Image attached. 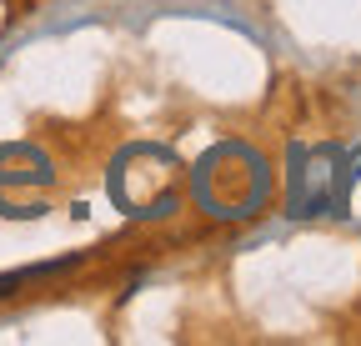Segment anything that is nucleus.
I'll list each match as a JSON object with an SVG mask.
<instances>
[{"mask_svg": "<svg viewBox=\"0 0 361 346\" xmlns=\"http://www.w3.org/2000/svg\"><path fill=\"white\" fill-rule=\"evenodd\" d=\"M341 216H361V146L346 156V196H341Z\"/></svg>", "mask_w": 361, "mask_h": 346, "instance_id": "423d86ee", "label": "nucleus"}, {"mask_svg": "<svg viewBox=\"0 0 361 346\" xmlns=\"http://www.w3.org/2000/svg\"><path fill=\"white\" fill-rule=\"evenodd\" d=\"M180 156L156 146V141H141V146H126L116 161H111V201L126 211V216H166L176 211L180 201Z\"/></svg>", "mask_w": 361, "mask_h": 346, "instance_id": "f03ea898", "label": "nucleus"}, {"mask_svg": "<svg viewBox=\"0 0 361 346\" xmlns=\"http://www.w3.org/2000/svg\"><path fill=\"white\" fill-rule=\"evenodd\" d=\"M286 191H291V216L311 221V216H341L346 196V151L336 146H291L286 151Z\"/></svg>", "mask_w": 361, "mask_h": 346, "instance_id": "7ed1b4c3", "label": "nucleus"}, {"mask_svg": "<svg viewBox=\"0 0 361 346\" xmlns=\"http://www.w3.org/2000/svg\"><path fill=\"white\" fill-rule=\"evenodd\" d=\"M80 256H66V261H51V266H30V271H11V276H0V296H16L25 281H40V276H56V271H66V266H75Z\"/></svg>", "mask_w": 361, "mask_h": 346, "instance_id": "39448f33", "label": "nucleus"}, {"mask_svg": "<svg viewBox=\"0 0 361 346\" xmlns=\"http://www.w3.org/2000/svg\"><path fill=\"white\" fill-rule=\"evenodd\" d=\"M191 191L206 216L241 221V216H256L271 201V166L261 151H251L241 141H221L191 166Z\"/></svg>", "mask_w": 361, "mask_h": 346, "instance_id": "f257e3e1", "label": "nucleus"}, {"mask_svg": "<svg viewBox=\"0 0 361 346\" xmlns=\"http://www.w3.org/2000/svg\"><path fill=\"white\" fill-rule=\"evenodd\" d=\"M56 186V166L35 146H0V216H45V191Z\"/></svg>", "mask_w": 361, "mask_h": 346, "instance_id": "20e7f679", "label": "nucleus"}]
</instances>
